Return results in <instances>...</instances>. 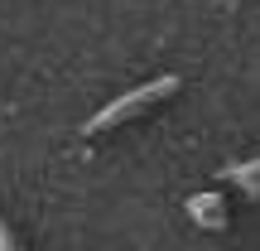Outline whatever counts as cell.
Instances as JSON below:
<instances>
[{
	"mask_svg": "<svg viewBox=\"0 0 260 251\" xmlns=\"http://www.w3.org/2000/svg\"><path fill=\"white\" fill-rule=\"evenodd\" d=\"M188 213H193V222H203V227H226V208H222L217 193H193L188 198Z\"/></svg>",
	"mask_w": 260,
	"mask_h": 251,
	"instance_id": "7a4b0ae2",
	"label": "cell"
},
{
	"mask_svg": "<svg viewBox=\"0 0 260 251\" xmlns=\"http://www.w3.org/2000/svg\"><path fill=\"white\" fill-rule=\"evenodd\" d=\"M169 92H178V77H174V73H164V77H154V82H145V87H135V92H125L121 102H111L106 111H96L92 121H87V135H102V130H111V126L130 121V116H140L145 106H154L159 97H169Z\"/></svg>",
	"mask_w": 260,
	"mask_h": 251,
	"instance_id": "6da1fadb",
	"label": "cell"
},
{
	"mask_svg": "<svg viewBox=\"0 0 260 251\" xmlns=\"http://www.w3.org/2000/svg\"><path fill=\"white\" fill-rule=\"evenodd\" d=\"M222 179H232V184H241L251 198H260V155H255V159H246V164H226V169H222Z\"/></svg>",
	"mask_w": 260,
	"mask_h": 251,
	"instance_id": "3957f363",
	"label": "cell"
}]
</instances>
